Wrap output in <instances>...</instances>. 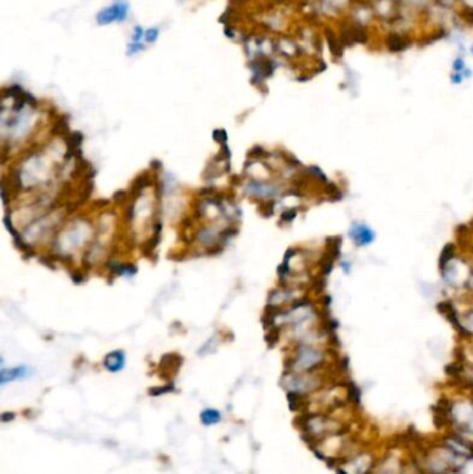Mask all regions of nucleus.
<instances>
[{
  "label": "nucleus",
  "mask_w": 473,
  "mask_h": 474,
  "mask_svg": "<svg viewBox=\"0 0 473 474\" xmlns=\"http://www.w3.org/2000/svg\"><path fill=\"white\" fill-rule=\"evenodd\" d=\"M297 214H298V211L297 208H289V210H286L282 212V215H280V223H286V225H289L291 222L296 219Z\"/></svg>",
  "instance_id": "a211bd4d"
},
{
  "label": "nucleus",
  "mask_w": 473,
  "mask_h": 474,
  "mask_svg": "<svg viewBox=\"0 0 473 474\" xmlns=\"http://www.w3.org/2000/svg\"><path fill=\"white\" fill-rule=\"evenodd\" d=\"M212 137L221 146L226 145V141H228V135H226V132L224 129H215L214 133H212Z\"/></svg>",
  "instance_id": "6ab92c4d"
},
{
  "label": "nucleus",
  "mask_w": 473,
  "mask_h": 474,
  "mask_svg": "<svg viewBox=\"0 0 473 474\" xmlns=\"http://www.w3.org/2000/svg\"><path fill=\"white\" fill-rule=\"evenodd\" d=\"M71 277H72L74 283H83V280H85V275L82 273L81 270H74V272H71Z\"/></svg>",
  "instance_id": "4be33fe9"
},
{
  "label": "nucleus",
  "mask_w": 473,
  "mask_h": 474,
  "mask_svg": "<svg viewBox=\"0 0 473 474\" xmlns=\"http://www.w3.org/2000/svg\"><path fill=\"white\" fill-rule=\"evenodd\" d=\"M455 254H457L455 246H454L452 243L446 244V247L443 248L440 257H439V268H440V272H443V270L446 269L447 266L455 259Z\"/></svg>",
  "instance_id": "f8f14e48"
},
{
  "label": "nucleus",
  "mask_w": 473,
  "mask_h": 474,
  "mask_svg": "<svg viewBox=\"0 0 473 474\" xmlns=\"http://www.w3.org/2000/svg\"><path fill=\"white\" fill-rule=\"evenodd\" d=\"M326 36H328V42H329V46H330V50H332V53H333L334 56H341V54H343V49H341V46H340L339 39L336 38L334 35H332L330 31L326 32Z\"/></svg>",
  "instance_id": "f3484780"
},
{
  "label": "nucleus",
  "mask_w": 473,
  "mask_h": 474,
  "mask_svg": "<svg viewBox=\"0 0 473 474\" xmlns=\"http://www.w3.org/2000/svg\"><path fill=\"white\" fill-rule=\"evenodd\" d=\"M53 135L57 136H68V121L65 117H61L56 121L53 126Z\"/></svg>",
  "instance_id": "dca6fc26"
},
{
  "label": "nucleus",
  "mask_w": 473,
  "mask_h": 474,
  "mask_svg": "<svg viewBox=\"0 0 473 474\" xmlns=\"http://www.w3.org/2000/svg\"><path fill=\"white\" fill-rule=\"evenodd\" d=\"M14 417H16V415H14V413H11V412H5V413H2V421H3V423H7V421L13 420Z\"/></svg>",
  "instance_id": "5701e85b"
},
{
  "label": "nucleus",
  "mask_w": 473,
  "mask_h": 474,
  "mask_svg": "<svg viewBox=\"0 0 473 474\" xmlns=\"http://www.w3.org/2000/svg\"><path fill=\"white\" fill-rule=\"evenodd\" d=\"M447 431H452L473 441V397L470 394L450 397Z\"/></svg>",
  "instance_id": "f257e3e1"
},
{
  "label": "nucleus",
  "mask_w": 473,
  "mask_h": 474,
  "mask_svg": "<svg viewBox=\"0 0 473 474\" xmlns=\"http://www.w3.org/2000/svg\"><path fill=\"white\" fill-rule=\"evenodd\" d=\"M387 48L390 52H403L404 49L408 48V39L397 33H392L386 40Z\"/></svg>",
  "instance_id": "ddd939ff"
},
{
  "label": "nucleus",
  "mask_w": 473,
  "mask_h": 474,
  "mask_svg": "<svg viewBox=\"0 0 473 474\" xmlns=\"http://www.w3.org/2000/svg\"><path fill=\"white\" fill-rule=\"evenodd\" d=\"M328 352L311 344L300 343L294 356L286 361L285 372L289 373H317L326 367Z\"/></svg>",
  "instance_id": "f03ea898"
},
{
  "label": "nucleus",
  "mask_w": 473,
  "mask_h": 474,
  "mask_svg": "<svg viewBox=\"0 0 473 474\" xmlns=\"http://www.w3.org/2000/svg\"><path fill=\"white\" fill-rule=\"evenodd\" d=\"M29 373H31V370L25 366L14 367V369H11V370H6V369H3L2 373H0V382H2V384H5V383L10 382V380H17V378L27 377Z\"/></svg>",
  "instance_id": "9b49d317"
},
{
  "label": "nucleus",
  "mask_w": 473,
  "mask_h": 474,
  "mask_svg": "<svg viewBox=\"0 0 473 474\" xmlns=\"http://www.w3.org/2000/svg\"><path fill=\"white\" fill-rule=\"evenodd\" d=\"M128 2L119 0L117 3H114L113 6L103 9V10L97 14V22H99L100 25H107V24L114 21H124L125 18H126V16H128Z\"/></svg>",
  "instance_id": "423d86ee"
},
{
  "label": "nucleus",
  "mask_w": 473,
  "mask_h": 474,
  "mask_svg": "<svg viewBox=\"0 0 473 474\" xmlns=\"http://www.w3.org/2000/svg\"><path fill=\"white\" fill-rule=\"evenodd\" d=\"M157 38H158V29L157 28H150V29H147L145 32L146 42H149V43L156 42Z\"/></svg>",
  "instance_id": "aec40b11"
},
{
  "label": "nucleus",
  "mask_w": 473,
  "mask_h": 474,
  "mask_svg": "<svg viewBox=\"0 0 473 474\" xmlns=\"http://www.w3.org/2000/svg\"><path fill=\"white\" fill-rule=\"evenodd\" d=\"M369 474H415L414 469L409 464V456L401 453V445L386 449L379 453L376 463Z\"/></svg>",
  "instance_id": "20e7f679"
},
{
  "label": "nucleus",
  "mask_w": 473,
  "mask_h": 474,
  "mask_svg": "<svg viewBox=\"0 0 473 474\" xmlns=\"http://www.w3.org/2000/svg\"><path fill=\"white\" fill-rule=\"evenodd\" d=\"M103 365H104V367H106L107 370H110V372L115 373L122 370L125 366L124 351H113V352H110V354L104 358Z\"/></svg>",
  "instance_id": "1a4fd4ad"
},
{
  "label": "nucleus",
  "mask_w": 473,
  "mask_h": 474,
  "mask_svg": "<svg viewBox=\"0 0 473 474\" xmlns=\"http://www.w3.org/2000/svg\"><path fill=\"white\" fill-rule=\"evenodd\" d=\"M169 391H174V386L172 384L171 386H164L162 388H153L149 393H150V395H160V394L169 393Z\"/></svg>",
  "instance_id": "412c9836"
},
{
  "label": "nucleus",
  "mask_w": 473,
  "mask_h": 474,
  "mask_svg": "<svg viewBox=\"0 0 473 474\" xmlns=\"http://www.w3.org/2000/svg\"><path fill=\"white\" fill-rule=\"evenodd\" d=\"M247 194L264 200H272L276 196H279L280 189L276 184L258 182V180H250L246 186Z\"/></svg>",
  "instance_id": "0eeeda50"
},
{
  "label": "nucleus",
  "mask_w": 473,
  "mask_h": 474,
  "mask_svg": "<svg viewBox=\"0 0 473 474\" xmlns=\"http://www.w3.org/2000/svg\"><path fill=\"white\" fill-rule=\"evenodd\" d=\"M379 453L375 448L366 444L355 451L349 458L343 459L334 469L336 474H369L376 463Z\"/></svg>",
  "instance_id": "7ed1b4c3"
},
{
  "label": "nucleus",
  "mask_w": 473,
  "mask_h": 474,
  "mask_svg": "<svg viewBox=\"0 0 473 474\" xmlns=\"http://www.w3.org/2000/svg\"><path fill=\"white\" fill-rule=\"evenodd\" d=\"M200 420L204 426H214L221 421V413L217 409H204L200 413Z\"/></svg>",
  "instance_id": "4468645a"
},
{
  "label": "nucleus",
  "mask_w": 473,
  "mask_h": 474,
  "mask_svg": "<svg viewBox=\"0 0 473 474\" xmlns=\"http://www.w3.org/2000/svg\"><path fill=\"white\" fill-rule=\"evenodd\" d=\"M346 397H347V401H349V404L354 408V409H358L361 405V388L355 384L354 382H351V380H347L346 383Z\"/></svg>",
  "instance_id": "9d476101"
},
{
  "label": "nucleus",
  "mask_w": 473,
  "mask_h": 474,
  "mask_svg": "<svg viewBox=\"0 0 473 474\" xmlns=\"http://www.w3.org/2000/svg\"><path fill=\"white\" fill-rule=\"evenodd\" d=\"M279 337H280L279 326L269 327V329H267V333H265V343H267L269 347H274V345L279 341Z\"/></svg>",
  "instance_id": "2eb2a0df"
},
{
  "label": "nucleus",
  "mask_w": 473,
  "mask_h": 474,
  "mask_svg": "<svg viewBox=\"0 0 473 474\" xmlns=\"http://www.w3.org/2000/svg\"><path fill=\"white\" fill-rule=\"evenodd\" d=\"M349 234L351 237V240L357 246H368V244H371L375 240V232L365 223H357V222H354L350 226Z\"/></svg>",
  "instance_id": "6e6552de"
},
{
  "label": "nucleus",
  "mask_w": 473,
  "mask_h": 474,
  "mask_svg": "<svg viewBox=\"0 0 473 474\" xmlns=\"http://www.w3.org/2000/svg\"><path fill=\"white\" fill-rule=\"evenodd\" d=\"M436 309L439 311V312L444 316V318L452 324V327L457 330V333L459 334V337H462V339H473V334L469 331L465 326H463L462 320H461V316H459V313H458L457 308L455 305L452 304L451 301H440L437 302V305H436Z\"/></svg>",
  "instance_id": "39448f33"
},
{
  "label": "nucleus",
  "mask_w": 473,
  "mask_h": 474,
  "mask_svg": "<svg viewBox=\"0 0 473 474\" xmlns=\"http://www.w3.org/2000/svg\"><path fill=\"white\" fill-rule=\"evenodd\" d=\"M472 50H473V49H472Z\"/></svg>",
  "instance_id": "b1692460"
}]
</instances>
